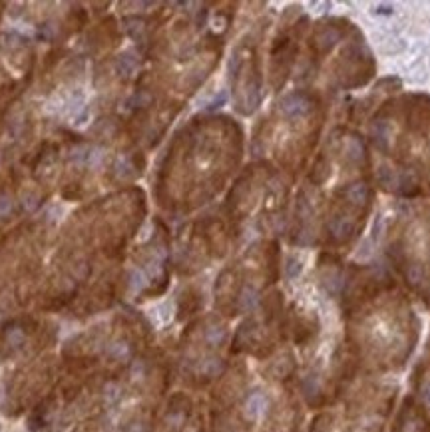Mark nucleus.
Masks as SVG:
<instances>
[{"instance_id": "nucleus-7", "label": "nucleus", "mask_w": 430, "mask_h": 432, "mask_svg": "<svg viewBox=\"0 0 430 432\" xmlns=\"http://www.w3.org/2000/svg\"><path fill=\"white\" fill-rule=\"evenodd\" d=\"M54 343V327L32 315H19L0 325V359L14 361L44 351Z\"/></svg>"}, {"instance_id": "nucleus-10", "label": "nucleus", "mask_w": 430, "mask_h": 432, "mask_svg": "<svg viewBox=\"0 0 430 432\" xmlns=\"http://www.w3.org/2000/svg\"><path fill=\"white\" fill-rule=\"evenodd\" d=\"M86 42H88L90 54H94V56L106 54L114 46H117V42H120V28H117L116 20L106 19L98 22L96 26H92Z\"/></svg>"}, {"instance_id": "nucleus-17", "label": "nucleus", "mask_w": 430, "mask_h": 432, "mask_svg": "<svg viewBox=\"0 0 430 432\" xmlns=\"http://www.w3.org/2000/svg\"><path fill=\"white\" fill-rule=\"evenodd\" d=\"M182 432H204V426H201V421H189V423L184 426V431Z\"/></svg>"}, {"instance_id": "nucleus-11", "label": "nucleus", "mask_w": 430, "mask_h": 432, "mask_svg": "<svg viewBox=\"0 0 430 432\" xmlns=\"http://www.w3.org/2000/svg\"><path fill=\"white\" fill-rule=\"evenodd\" d=\"M347 28L349 26H347L345 20H325L322 24H319L317 30H315L313 38H311V46H313L315 54L321 56L325 52H329L345 36Z\"/></svg>"}, {"instance_id": "nucleus-8", "label": "nucleus", "mask_w": 430, "mask_h": 432, "mask_svg": "<svg viewBox=\"0 0 430 432\" xmlns=\"http://www.w3.org/2000/svg\"><path fill=\"white\" fill-rule=\"evenodd\" d=\"M56 371H58V364H56V357L52 354L40 357L19 369V373L12 376L9 386L10 414H20L22 411H26L30 404H38L48 394L46 391L50 384L54 383Z\"/></svg>"}, {"instance_id": "nucleus-6", "label": "nucleus", "mask_w": 430, "mask_h": 432, "mask_svg": "<svg viewBox=\"0 0 430 432\" xmlns=\"http://www.w3.org/2000/svg\"><path fill=\"white\" fill-rule=\"evenodd\" d=\"M229 80L237 112H241L243 116H251L261 102L259 44L251 34L235 46L229 60Z\"/></svg>"}, {"instance_id": "nucleus-3", "label": "nucleus", "mask_w": 430, "mask_h": 432, "mask_svg": "<svg viewBox=\"0 0 430 432\" xmlns=\"http://www.w3.org/2000/svg\"><path fill=\"white\" fill-rule=\"evenodd\" d=\"M227 341V329L217 317H206L192 325L184 334V371L186 376L197 386L219 379L225 371L221 359V347Z\"/></svg>"}, {"instance_id": "nucleus-16", "label": "nucleus", "mask_w": 430, "mask_h": 432, "mask_svg": "<svg viewBox=\"0 0 430 432\" xmlns=\"http://www.w3.org/2000/svg\"><path fill=\"white\" fill-rule=\"evenodd\" d=\"M102 428H104L102 426V418L100 416H92L84 424H80L74 432H102Z\"/></svg>"}, {"instance_id": "nucleus-9", "label": "nucleus", "mask_w": 430, "mask_h": 432, "mask_svg": "<svg viewBox=\"0 0 430 432\" xmlns=\"http://www.w3.org/2000/svg\"><path fill=\"white\" fill-rule=\"evenodd\" d=\"M297 44H299V24L285 30L283 34H279L275 38L271 60H269V78H271V86L275 90L281 88L291 74L295 56H297Z\"/></svg>"}, {"instance_id": "nucleus-12", "label": "nucleus", "mask_w": 430, "mask_h": 432, "mask_svg": "<svg viewBox=\"0 0 430 432\" xmlns=\"http://www.w3.org/2000/svg\"><path fill=\"white\" fill-rule=\"evenodd\" d=\"M392 432H430V426L426 424V416H424L421 404H416L412 399H407Z\"/></svg>"}, {"instance_id": "nucleus-2", "label": "nucleus", "mask_w": 430, "mask_h": 432, "mask_svg": "<svg viewBox=\"0 0 430 432\" xmlns=\"http://www.w3.org/2000/svg\"><path fill=\"white\" fill-rule=\"evenodd\" d=\"M44 246L46 226L42 221L22 223L0 237V301L6 299V307L26 305L36 293Z\"/></svg>"}, {"instance_id": "nucleus-15", "label": "nucleus", "mask_w": 430, "mask_h": 432, "mask_svg": "<svg viewBox=\"0 0 430 432\" xmlns=\"http://www.w3.org/2000/svg\"><path fill=\"white\" fill-rule=\"evenodd\" d=\"M311 432H332V416L331 414H321L315 418Z\"/></svg>"}, {"instance_id": "nucleus-1", "label": "nucleus", "mask_w": 430, "mask_h": 432, "mask_svg": "<svg viewBox=\"0 0 430 432\" xmlns=\"http://www.w3.org/2000/svg\"><path fill=\"white\" fill-rule=\"evenodd\" d=\"M241 157V130L229 118H196L179 130L157 177V197L166 207L206 204L221 191Z\"/></svg>"}, {"instance_id": "nucleus-18", "label": "nucleus", "mask_w": 430, "mask_h": 432, "mask_svg": "<svg viewBox=\"0 0 430 432\" xmlns=\"http://www.w3.org/2000/svg\"><path fill=\"white\" fill-rule=\"evenodd\" d=\"M429 349H430V341H429Z\"/></svg>"}, {"instance_id": "nucleus-4", "label": "nucleus", "mask_w": 430, "mask_h": 432, "mask_svg": "<svg viewBox=\"0 0 430 432\" xmlns=\"http://www.w3.org/2000/svg\"><path fill=\"white\" fill-rule=\"evenodd\" d=\"M177 247V271L179 273H196L206 267L211 259L221 257L229 243V227L225 219L215 216L201 217L182 231Z\"/></svg>"}, {"instance_id": "nucleus-13", "label": "nucleus", "mask_w": 430, "mask_h": 432, "mask_svg": "<svg viewBox=\"0 0 430 432\" xmlns=\"http://www.w3.org/2000/svg\"><path fill=\"white\" fill-rule=\"evenodd\" d=\"M204 305V295L197 287H186L179 297H177V319L184 321V319H189L201 309Z\"/></svg>"}, {"instance_id": "nucleus-5", "label": "nucleus", "mask_w": 430, "mask_h": 432, "mask_svg": "<svg viewBox=\"0 0 430 432\" xmlns=\"http://www.w3.org/2000/svg\"><path fill=\"white\" fill-rule=\"evenodd\" d=\"M392 255L412 289L430 291V207L404 227Z\"/></svg>"}, {"instance_id": "nucleus-14", "label": "nucleus", "mask_w": 430, "mask_h": 432, "mask_svg": "<svg viewBox=\"0 0 430 432\" xmlns=\"http://www.w3.org/2000/svg\"><path fill=\"white\" fill-rule=\"evenodd\" d=\"M295 371V361H293V354L291 353H283V354H277L271 363L267 364V371L265 374L269 376V379H273V381H285V379H289Z\"/></svg>"}]
</instances>
